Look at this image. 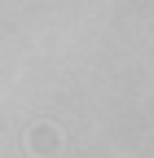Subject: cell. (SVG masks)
Listing matches in <instances>:
<instances>
[{
	"instance_id": "1",
	"label": "cell",
	"mask_w": 154,
	"mask_h": 158,
	"mask_svg": "<svg viewBox=\"0 0 154 158\" xmlns=\"http://www.w3.org/2000/svg\"><path fill=\"white\" fill-rule=\"evenodd\" d=\"M57 145H62V132H57V127H49V123L31 127V154H35V158H53Z\"/></svg>"
}]
</instances>
